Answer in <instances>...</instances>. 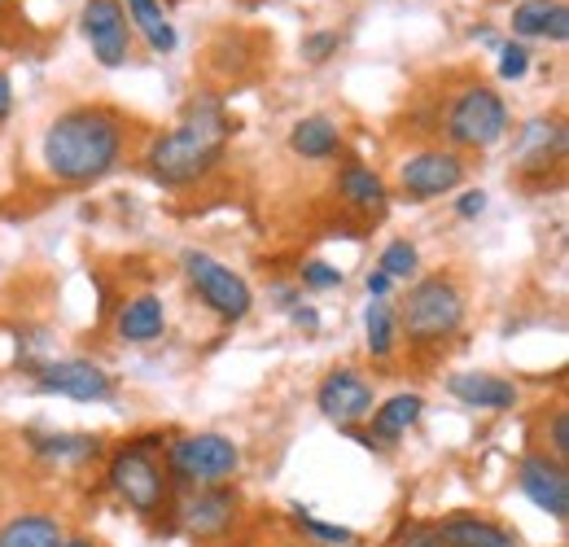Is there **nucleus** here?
<instances>
[{
	"label": "nucleus",
	"instance_id": "a878e982",
	"mask_svg": "<svg viewBox=\"0 0 569 547\" xmlns=\"http://www.w3.org/2000/svg\"><path fill=\"white\" fill-rule=\"evenodd\" d=\"M417 268H421V255H417V246H412L408 237L390 241V246L381 250V263H377V272H386L390 280H408Z\"/></svg>",
	"mask_w": 569,
	"mask_h": 547
},
{
	"label": "nucleus",
	"instance_id": "9d476101",
	"mask_svg": "<svg viewBox=\"0 0 569 547\" xmlns=\"http://www.w3.org/2000/svg\"><path fill=\"white\" fill-rule=\"evenodd\" d=\"M465 180V158L456 149H417L399 162V189L412 202H429L442 193H456Z\"/></svg>",
	"mask_w": 569,
	"mask_h": 547
},
{
	"label": "nucleus",
	"instance_id": "2f4dec72",
	"mask_svg": "<svg viewBox=\"0 0 569 547\" xmlns=\"http://www.w3.org/2000/svg\"><path fill=\"white\" fill-rule=\"evenodd\" d=\"M482 210H487V193H482V189L460 193V202H456V215H460V219H478Z\"/></svg>",
	"mask_w": 569,
	"mask_h": 547
},
{
	"label": "nucleus",
	"instance_id": "dca6fc26",
	"mask_svg": "<svg viewBox=\"0 0 569 547\" xmlns=\"http://www.w3.org/2000/svg\"><path fill=\"white\" fill-rule=\"evenodd\" d=\"M561 153H566V123L561 119H530L526 123V132L517 140V162L526 176L557 167Z\"/></svg>",
	"mask_w": 569,
	"mask_h": 547
},
{
	"label": "nucleus",
	"instance_id": "39448f33",
	"mask_svg": "<svg viewBox=\"0 0 569 547\" xmlns=\"http://www.w3.org/2000/svg\"><path fill=\"white\" fill-rule=\"evenodd\" d=\"M241 469V447L223 434H189L176 438L167 451V474L180 486H219L237 478Z\"/></svg>",
	"mask_w": 569,
	"mask_h": 547
},
{
	"label": "nucleus",
	"instance_id": "cd10ccee",
	"mask_svg": "<svg viewBox=\"0 0 569 547\" xmlns=\"http://www.w3.org/2000/svg\"><path fill=\"white\" fill-rule=\"evenodd\" d=\"M338 44H342L338 31H311V36H302V62L320 67V62H329V53H338Z\"/></svg>",
	"mask_w": 569,
	"mask_h": 547
},
{
	"label": "nucleus",
	"instance_id": "412c9836",
	"mask_svg": "<svg viewBox=\"0 0 569 547\" xmlns=\"http://www.w3.org/2000/svg\"><path fill=\"white\" fill-rule=\"evenodd\" d=\"M123 9H128L132 31H141L144 44H149L153 53H176L180 36H176V27H171V18H167L162 0H128Z\"/></svg>",
	"mask_w": 569,
	"mask_h": 547
},
{
	"label": "nucleus",
	"instance_id": "0eeeda50",
	"mask_svg": "<svg viewBox=\"0 0 569 547\" xmlns=\"http://www.w3.org/2000/svg\"><path fill=\"white\" fill-rule=\"evenodd\" d=\"M106 481H110V490H114L132 513H141V517H158L162 504H167V495H171V478L162 474V465H158L144 447H123V451H114Z\"/></svg>",
	"mask_w": 569,
	"mask_h": 547
},
{
	"label": "nucleus",
	"instance_id": "7ed1b4c3",
	"mask_svg": "<svg viewBox=\"0 0 569 547\" xmlns=\"http://www.w3.org/2000/svg\"><path fill=\"white\" fill-rule=\"evenodd\" d=\"M395 320H399L408 346L429 350V346L451 342L460 334V325H465V289L447 272L426 276V280H417L408 289V298H403Z\"/></svg>",
	"mask_w": 569,
	"mask_h": 547
},
{
	"label": "nucleus",
	"instance_id": "c756f323",
	"mask_svg": "<svg viewBox=\"0 0 569 547\" xmlns=\"http://www.w3.org/2000/svg\"><path fill=\"white\" fill-rule=\"evenodd\" d=\"M548 451L552 460H569V411L566 408H552V420H548Z\"/></svg>",
	"mask_w": 569,
	"mask_h": 547
},
{
	"label": "nucleus",
	"instance_id": "9b49d317",
	"mask_svg": "<svg viewBox=\"0 0 569 547\" xmlns=\"http://www.w3.org/2000/svg\"><path fill=\"white\" fill-rule=\"evenodd\" d=\"M372 404H377L372 381H368L359 368H333V372L320 381V390H316L320 416L333 420V425H342V429H356L359 420H368V416H372Z\"/></svg>",
	"mask_w": 569,
	"mask_h": 547
},
{
	"label": "nucleus",
	"instance_id": "a211bd4d",
	"mask_svg": "<svg viewBox=\"0 0 569 547\" xmlns=\"http://www.w3.org/2000/svg\"><path fill=\"white\" fill-rule=\"evenodd\" d=\"M167 329V307L158 294H137L119 307V320H114V334L128 346H149L162 338Z\"/></svg>",
	"mask_w": 569,
	"mask_h": 547
},
{
	"label": "nucleus",
	"instance_id": "423d86ee",
	"mask_svg": "<svg viewBox=\"0 0 569 547\" xmlns=\"http://www.w3.org/2000/svg\"><path fill=\"white\" fill-rule=\"evenodd\" d=\"M180 268H184V280L198 289V298L211 307L219 320L237 325V320L250 316V307H254V289L246 285V276L241 272H232L228 263H219V259L207 255V250H184Z\"/></svg>",
	"mask_w": 569,
	"mask_h": 547
},
{
	"label": "nucleus",
	"instance_id": "f8f14e48",
	"mask_svg": "<svg viewBox=\"0 0 569 547\" xmlns=\"http://www.w3.org/2000/svg\"><path fill=\"white\" fill-rule=\"evenodd\" d=\"M40 390L49 395H67L74 404H101L114 395V377L106 368H97L92 359H49L31 368Z\"/></svg>",
	"mask_w": 569,
	"mask_h": 547
},
{
	"label": "nucleus",
	"instance_id": "5701e85b",
	"mask_svg": "<svg viewBox=\"0 0 569 547\" xmlns=\"http://www.w3.org/2000/svg\"><path fill=\"white\" fill-rule=\"evenodd\" d=\"M421 411H426V399L421 395H395V399H386L381 408H372V434L377 438H386V442H395V438H403L417 420H421Z\"/></svg>",
	"mask_w": 569,
	"mask_h": 547
},
{
	"label": "nucleus",
	"instance_id": "4be33fe9",
	"mask_svg": "<svg viewBox=\"0 0 569 547\" xmlns=\"http://www.w3.org/2000/svg\"><path fill=\"white\" fill-rule=\"evenodd\" d=\"M62 526L44 513H18L0 526V547H62Z\"/></svg>",
	"mask_w": 569,
	"mask_h": 547
},
{
	"label": "nucleus",
	"instance_id": "6ab92c4d",
	"mask_svg": "<svg viewBox=\"0 0 569 547\" xmlns=\"http://www.w3.org/2000/svg\"><path fill=\"white\" fill-rule=\"evenodd\" d=\"M338 193H342V202L359 210V215H386V202H390V189H386V180L377 176V171H368V167H342L338 171Z\"/></svg>",
	"mask_w": 569,
	"mask_h": 547
},
{
	"label": "nucleus",
	"instance_id": "72a5a7b5",
	"mask_svg": "<svg viewBox=\"0 0 569 547\" xmlns=\"http://www.w3.org/2000/svg\"><path fill=\"white\" fill-rule=\"evenodd\" d=\"M390 285H395V280H390L386 272H368V280H363L368 298H386V294H390Z\"/></svg>",
	"mask_w": 569,
	"mask_h": 547
},
{
	"label": "nucleus",
	"instance_id": "ddd939ff",
	"mask_svg": "<svg viewBox=\"0 0 569 547\" xmlns=\"http://www.w3.org/2000/svg\"><path fill=\"white\" fill-rule=\"evenodd\" d=\"M517 486L521 495L548 513L552 521H566L569 517V474L561 460H552L548 451H530L521 465H517Z\"/></svg>",
	"mask_w": 569,
	"mask_h": 547
},
{
	"label": "nucleus",
	"instance_id": "aec40b11",
	"mask_svg": "<svg viewBox=\"0 0 569 547\" xmlns=\"http://www.w3.org/2000/svg\"><path fill=\"white\" fill-rule=\"evenodd\" d=\"M289 149L298 153V158H333L338 149H342V128L329 119V115H307V119H298L293 123V132H289Z\"/></svg>",
	"mask_w": 569,
	"mask_h": 547
},
{
	"label": "nucleus",
	"instance_id": "b1692460",
	"mask_svg": "<svg viewBox=\"0 0 569 547\" xmlns=\"http://www.w3.org/2000/svg\"><path fill=\"white\" fill-rule=\"evenodd\" d=\"M363 334H368V355L372 359H390L399 346V320L395 307L386 298H372V307L363 311Z\"/></svg>",
	"mask_w": 569,
	"mask_h": 547
},
{
	"label": "nucleus",
	"instance_id": "f3484780",
	"mask_svg": "<svg viewBox=\"0 0 569 547\" xmlns=\"http://www.w3.org/2000/svg\"><path fill=\"white\" fill-rule=\"evenodd\" d=\"M433 544L438 547H517V539L487 521V517H473V513H451L433 526Z\"/></svg>",
	"mask_w": 569,
	"mask_h": 547
},
{
	"label": "nucleus",
	"instance_id": "c9c22d12",
	"mask_svg": "<svg viewBox=\"0 0 569 547\" xmlns=\"http://www.w3.org/2000/svg\"><path fill=\"white\" fill-rule=\"evenodd\" d=\"M293 325H302V329H316V311H307L302 302L293 307Z\"/></svg>",
	"mask_w": 569,
	"mask_h": 547
},
{
	"label": "nucleus",
	"instance_id": "473e14b6",
	"mask_svg": "<svg viewBox=\"0 0 569 547\" xmlns=\"http://www.w3.org/2000/svg\"><path fill=\"white\" fill-rule=\"evenodd\" d=\"M390 547H438L433 544V526H408Z\"/></svg>",
	"mask_w": 569,
	"mask_h": 547
},
{
	"label": "nucleus",
	"instance_id": "6e6552de",
	"mask_svg": "<svg viewBox=\"0 0 569 547\" xmlns=\"http://www.w3.org/2000/svg\"><path fill=\"white\" fill-rule=\"evenodd\" d=\"M79 31H83V40H88V49H92V58L101 67H128V58H132V22H128L123 0H83Z\"/></svg>",
	"mask_w": 569,
	"mask_h": 547
},
{
	"label": "nucleus",
	"instance_id": "f257e3e1",
	"mask_svg": "<svg viewBox=\"0 0 569 547\" xmlns=\"http://www.w3.org/2000/svg\"><path fill=\"white\" fill-rule=\"evenodd\" d=\"M128 145V128L114 110L106 106H74L67 115H58L44 132V167L53 180L62 185H97L106 180Z\"/></svg>",
	"mask_w": 569,
	"mask_h": 547
},
{
	"label": "nucleus",
	"instance_id": "c85d7f7f",
	"mask_svg": "<svg viewBox=\"0 0 569 547\" xmlns=\"http://www.w3.org/2000/svg\"><path fill=\"white\" fill-rule=\"evenodd\" d=\"M526 70H530V53H526L521 40L499 44V74H503V79H526Z\"/></svg>",
	"mask_w": 569,
	"mask_h": 547
},
{
	"label": "nucleus",
	"instance_id": "20e7f679",
	"mask_svg": "<svg viewBox=\"0 0 569 547\" xmlns=\"http://www.w3.org/2000/svg\"><path fill=\"white\" fill-rule=\"evenodd\" d=\"M442 132L456 149H496L508 137V106L491 83H465L447 101Z\"/></svg>",
	"mask_w": 569,
	"mask_h": 547
},
{
	"label": "nucleus",
	"instance_id": "e433bc0d",
	"mask_svg": "<svg viewBox=\"0 0 569 547\" xmlns=\"http://www.w3.org/2000/svg\"><path fill=\"white\" fill-rule=\"evenodd\" d=\"M62 547H92L88 539H62Z\"/></svg>",
	"mask_w": 569,
	"mask_h": 547
},
{
	"label": "nucleus",
	"instance_id": "f03ea898",
	"mask_svg": "<svg viewBox=\"0 0 569 547\" xmlns=\"http://www.w3.org/2000/svg\"><path fill=\"white\" fill-rule=\"evenodd\" d=\"M228 140H232V119L223 115L219 101L207 97V101H193L171 132L149 140L141 167L153 185L184 189V185H198L202 176H211Z\"/></svg>",
	"mask_w": 569,
	"mask_h": 547
},
{
	"label": "nucleus",
	"instance_id": "f704fd0d",
	"mask_svg": "<svg viewBox=\"0 0 569 547\" xmlns=\"http://www.w3.org/2000/svg\"><path fill=\"white\" fill-rule=\"evenodd\" d=\"M9 110H13V83H9V74L0 70V123L9 119Z\"/></svg>",
	"mask_w": 569,
	"mask_h": 547
},
{
	"label": "nucleus",
	"instance_id": "2eb2a0df",
	"mask_svg": "<svg viewBox=\"0 0 569 547\" xmlns=\"http://www.w3.org/2000/svg\"><path fill=\"white\" fill-rule=\"evenodd\" d=\"M512 36L517 40H569V4L566 0H521L512 9Z\"/></svg>",
	"mask_w": 569,
	"mask_h": 547
},
{
	"label": "nucleus",
	"instance_id": "4468645a",
	"mask_svg": "<svg viewBox=\"0 0 569 547\" xmlns=\"http://www.w3.org/2000/svg\"><path fill=\"white\" fill-rule=\"evenodd\" d=\"M447 395L456 404L478 411H508L517 404V386L496 377V372H451L447 377Z\"/></svg>",
	"mask_w": 569,
	"mask_h": 547
},
{
	"label": "nucleus",
	"instance_id": "7c9ffc66",
	"mask_svg": "<svg viewBox=\"0 0 569 547\" xmlns=\"http://www.w3.org/2000/svg\"><path fill=\"white\" fill-rule=\"evenodd\" d=\"M302 285L307 289H338L342 285V272L333 268V263H325V259H311V263H302Z\"/></svg>",
	"mask_w": 569,
	"mask_h": 547
},
{
	"label": "nucleus",
	"instance_id": "393cba45",
	"mask_svg": "<svg viewBox=\"0 0 569 547\" xmlns=\"http://www.w3.org/2000/svg\"><path fill=\"white\" fill-rule=\"evenodd\" d=\"M36 451L49 456V460H88L97 451V438H88V434H49V438H36Z\"/></svg>",
	"mask_w": 569,
	"mask_h": 547
},
{
	"label": "nucleus",
	"instance_id": "1a4fd4ad",
	"mask_svg": "<svg viewBox=\"0 0 569 547\" xmlns=\"http://www.w3.org/2000/svg\"><path fill=\"white\" fill-rule=\"evenodd\" d=\"M241 513V495L228 486H184V495L176 499V521L193 535V539H219L237 526Z\"/></svg>",
	"mask_w": 569,
	"mask_h": 547
},
{
	"label": "nucleus",
	"instance_id": "bb28decb",
	"mask_svg": "<svg viewBox=\"0 0 569 547\" xmlns=\"http://www.w3.org/2000/svg\"><path fill=\"white\" fill-rule=\"evenodd\" d=\"M293 526H298V530H307V535H311V539H320V544H333V547L356 544V535H351L347 526H329V521H320V517H311V513H302V508H293Z\"/></svg>",
	"mask_w": 569,
	"mask_h": 547
}]
</instances>
